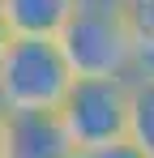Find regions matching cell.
<instances>
[{"instance_id":"6da1fadb","label":"cell","mask_w":154,"mask_h":158,"mask_svg":"<svg viewBox=\"0 0 154 158\" xmlns=\"http://www.w3.org/2000/svg\"><path fill=\"white\" fill-rule=\"evenodd\" d=\"M56 39L73 77H133L137 26L124 0H81Z\"/></svg>"},{"instance_id":"7a4b0ae2","label":"cell","mask_w":154,"mask_h":158,"mask_svg":"<svg viewBox=\"0 0 154 158\" xmlns=\"http://www.w3.org/2000/svg\"><path fill=\"white\" fill-rule=\"evenodd\" d=\"M73 85L60 39L9 34L0 52V107L4 111H56Z\"/></svg>"},{"instance_id":"3957f363","label":"cell","mask_w":154,"mask_h":158,"mask_svg":"<svg viewBox=\"0 0 154 158\" xmlns=\"http://www.w3.org/2000/svg\"><path fill=\"white\" fill-rule=\"evenodd\" d=\"M128 94H133V77H73L56 111L77 154L128 137Z\"/></svg>"},{"instance_id":"277c9868","label":"cell","mask_w":154,"mask_h":158,"mask_svg":"<svg viewBox=\"0 0 154 158\" xmlns=\"http://www.w3.org/2000/svg\"><path fill=\"white\" fill-rule=\"evenodd\" d=\"M0 158H77L60 111H4Z\"/></svg>"},{"instance_id":"5b68a950","label":"cell","mask_w":154,"mask_h":158,"mask_svg":"<svg viewBox=\"0 0 154 158\" xmlns=\"http://www.w3.org/2000/svg\"><path fill=\"white\" fill-rule=\"evenodd\" d=\"M81 0H0V22L9 34H34V39H56L69 26Z\"/></svg>"},{"instance_id":"8992f818","label":"cell","mask_w":154,"mask_h":158,"mask_svg":"<svg viewBox=\"0 0 154 158\" xmlns=\"http://www.w3.org/2000/svg\"><path fill=\"white\" fill-rule=\"evenodd\" d=\"M128 141L154 158V77H133L128 94Z\"/></svg>"},{"instance_id":"52a82bcc","label":"cell","mask_w":154,"mask_h":158,"mask_svg":"<svg viewBox=\"0 0 154 158\" xmlns=\"http://www.w3.org/2000/svg\"><path fill=\"white\" fill-rule=\"evenodd\" d=\"M77 158H150L141 145H133L128 137H120V141H107V145H94V150H81Z\"/></svg>"},{"instance_id":"ba28073f","label":"cell","mask_w":154,"mask_h":158,"mask_svg":"<svg viewBox=\"0 0 154 158\" xmlns=\"http://www.w3.org/2000/svg\"><path fill=\"white\" fill-rule=\"evenodd\" d=\"M4 43H9V30H4V22H0V52H4Z\"/></svg>"},{"instance_id":"9c48e42d","label":"cell","mask_w":154,"mask_h":158,"mask_svg":"<svg viewBox=\"0 0 154 158\" xmlns=\"http://www.w3.org/2000/svg\"><path fill=\"white\" fill-rule=\"evenodd\" d=\"M0 120H4V107H0Z\"/></svg>"}]
</instances>
